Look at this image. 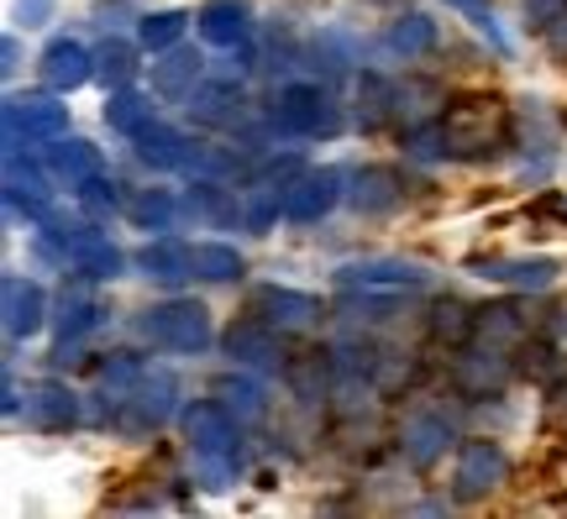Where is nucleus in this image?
Wrapping results in <instances>:
<instances>
[{
  "mask_svg": "<svg viewBox=\"0 0 567 519\" xmlns=\"http://www.w3.org/2000/svg\"><path fill=\"white\" fill-rule=\"evenodd\" d=\"M184 436H189V451H195V473H200L205 488H231L237 473H243V440H237V419L231 409L216 399H200L184 409Z\"/></svg>",
  "mask_w": 567,
  "mask_h": 519,
  "instance_id": "obj_1",
  "label": "nucleus"
},
{
  "mask_svg": "<svg viewBox=\"0 0 567 519\" xmlns=\"http://www.w3.org/2000/svg\"><path fill=\"white\" fill-rule=\"evenodd\" d=\"M442 132H446V153L457 158H484L494 147H505L509 137V111L494 95H463L442 111Z\"/></svg>",
  "mask_w": 567,
  "mask_h": 519,
  "instance_id": "obj_2",
  "label": "nucleus"
},
{
  "mask_svg": "<svg viewBox=\"0 0 567 519\" xmlns=\"http://www.w3.org/2000/svg\"><path fill=\"white\" fill-rule=\"evenodd\" d=\"M6 147H21V142H48L69 137V105H59V95H6Z\"/></svg>",
  "mask_w": 567,
  "mask_h": 519,
  "instance_id": "obj_3",
  "label": "nucleus"
},
{
  "mask_svg": "<svg viewBox=\"0 0 567 519\" xmlns=\"http://www.w3.org/2000/svg\"><path fill=\"white\" fill-rule=\"evenodd\" d=\"M142 331L168 346V352H205L210 346V315H205V304L195 300H168V304H153L147 315H142Z\"/></svg>",
  "mask_w": 567,
  "mask_h": 519,
  "instance_id": "obj_4",
  "label": "nucleus"
},
{
  "mask_svg": "<svg viewBox=\"0 0 567 519\" xmlns=\"http://www.w3.org/2000/svg\"><path fill=\"white\" fill-rule=\"evenodd\" d=\"M279 121L295 137H337L342 132V111L331 105L321 84H289L279 95Z\"/></svg>",
  "mask_w": 567,
  "mask_h": 519,
  "instance_id": "obj_5",
  "label": "nucleus"
},
{
  "mask_svg": "<svg viewBox=\"0 0 567 519\" xmlns=\"http://www.w3.org/2000/svg\"><path fill=\"white\" fill-rule=\"evenodd\" d=\"M342 289H363V294H415L431 283L421 262H400V258H368V262H347L337 268Z\"/></svg>",
  "mask_w": 567,
  "mask_h": 519,
  "instance_id": "obj_6",
  "label": "nucleus"
},
{
  "mask_svg": "<svg viewBox=\"0 0 567 519\" xmlns=\"http://www.w3.org/2000/svg\"><path fill=\"white\" fill-rule=\"evenodd\" d=\"M337 200H342V174L337 168H305L284 184V220L316 226Z\"/></svg>",
  "mask_w": 567,
  "mask_h": 519,
  "instance_id": "obj_7",
  "label": "nucleus"
},
{
  "mask_svg": "<svg viewBox=\"0 0 567 519\" xmlns=\"http://www.w3.org/2000/svg\"><path fill=\"white\" fill-rule=\"evenodd\" d=\"M48 179H53L48 168L21 163V147H6V210H11V216H27V220L48 216V200H53Z\"/></svg>",
  "mask_w": 567,
  "mask_h": 519,
  "instance_id": "obj_8",
  "label": "nucleus"
},
{
  "mask_svg": "<svg viewBox=\"0 0 567 519\" xmlns=\"http://www.w3.org/2000/svg\"><path fill=\"white\" fill-rule=\"evenodd\" d=\"M38 74H42V90H53V95H69V90H80V84L95 80V53L74 38H53L42 48L38 59Z\"/></svg>",
  "mask_w": 567,
  "mask_h": 519,
  "instance_id": "obj_9",
  "label": "nucleus"
},
{
  "mask_svg": "<svg viewBox=\"0 0 567 519\" xmlns=\"http://www.w3.org/2000/svg\"><path fill=\"white\" fill-rule=\"evenodd\" d=\"M174 394H179L174 373L147 367V373H142V383L132 388V399L122 404V425H126V430H158L163 419L174 415Z\"/></svg>",
  "mask_w": 567,
  "mask_h": 519,
  "instance_id": "obj_10",
  "label": "nucleus"
},
{
  "mask_svg": "<svg viewBox=\"0 0 567 519\" xmlns=\"http://www.w3.org/2000/svg\"><path fill=\"white\" fill-rule=\"evenodd\" d=\"M509 473V457L494 446V440H467L457 451V499H488Z\"/></svg>",
  "mask_w": 567,
  "mask_h": 519,
  "instance_id": "obj_11",
  "label": "nucleus"
},
{
  "mask_svg": "<svg viewBox=\"0 0 567 519\" xmlns=\"http://www.w3.org/2000/svg\"><path fill=\"white\" fill-rule=\"evenodd\" d=\"M258 315L274 325V331H289V336H300L310 325H321V300L316 294H300V289H279V283H268L258 289Z\"/></svg>",
  "mask_w": 567,
  "mask_h": 519,
  "instance_id": "obj_12",
  "label": "nucleus"
},
{
  "mask_svg": "<svg viewBox=\"0 0 567 519\" xmlns=\"http://www.w3.org/2000/svg\"><path fill=\"white\" fill-rule=\"evenodd\" d=\"M0 315H6V336L11 341H27L42 331V320H48V300H42V289L32 279H11L0 283Z\"/></svg>",
  "mask_w": 567,
  "mask_h": 519,
  "instance_id": "obj_13",
  "label": "nucleus"
},
{
  "mask_svg": "<svg viewBox=\"0 0 567 519\" xmlns=\"http://www.w3.org/2000/svg\"><path fill=\"white\" fill-rule=\"evenodd\" d=\"M42 168H48L63 189H74V195H80V189L101 174L105 163H101V147H90L84 137H59V142H48V158H42Z\"/></svg>",
  "mask_w": 567,
  "mask_h": 519,
  "instance_id": "obj_14",
  "label": "nucleus"
},
{
  "mask_svg": "<svg viewBox=\"0 0 567 519\" xmlns=\"http://www.w3.org/2000/svg\"><path fill=\"white\" fill-rule=\"evenodd\" d=\"M195 27H200V38L210 48H247V38H252V6L247 0H205Z\"/></svg>",
  "mask_w": 567,
  "mask_h": 519,
  "instance_id": "obj_15",
  "label": "nucleus"
},
{
  "mask_svg": "<svg viewBox=\"0 0 567 519\" xmlns=\"http://www.w3.org/2000/svg\"><path fill=\"white\" fill-rule=\"evenodd\" d=\"M80 419V404H74V394H69V383L59 378H42L27 388V425H38V430H48V436H59V430H69Z\"/></svg>",
  "mask_w": 567,
  "mask_h": 519,
  "instance_id": "obj_16",
  "label": "nucleus"
},
{
  "mask_svg": "<svg viewBox=\"0 0 567 519\" xmlns=\"http://www.w3.org/2000/svg\"><path fill=\"white\" fill-rule=\"evenodd\" d=\"M473 273L488 283H509V289H530V294H542L557 283V262L551 258H478L473 262Z\"/></svg>",
  "mask_w": 567,
  "mask_h": 519,
  "instance_id": "obj_17",
  "label": "nucleus"
},
{
  "mask_svg": "<svg viewBox=\"0 0 567 519\" xmlns=\"http://www.w3.org/2000/svg\"><path fill=\"white\" fill-rule=\"evenodd\" d=\"M90 273H80L74 283H63V294H59V315H53V336H59V352L69 346V341H80L90 325H95V294H90Z\"/></svg>",
  "mask_w": 567,
  "mask_h": 519,
  "instance_id": "obj_18",
  "label": "nucleus"
},
{
  "mask_svg": "<svg viewBox=\"0 0 567 519\" xmlns=\"http://www.w3.org/2000/svg\"><path fill=\"white\" fill-rule=\"evenodd\" d=\"M226 352L243 362V367H284V352L274 341V325L268 320H243L226 331Z\"/></svg>",
  "mask_w": 567,
  "mask_h": 519,
  "instance_id": "obj_19",
  "label": "nucleus"
},
{
  "mask_svg": "<svg viewBox=\"0 0 567 519\" xmlns=\"http://www.w3.org/2000/svg\"><path fill=\"white\" fill-rule=\"evenodd\" d=\"M137 268L147 279L179 289L184 279H195V247H184V241H147L137 252Z\"/></svg>",
  "mask_w": 567,
  "mask_h": 519,
  "instance_id": "obj_20",
  "label": "nucleus"
},
{
  "mask_svg": "<svg viewBox=\"0 0 567 519\" xmlns=\"http://www.w3.org/2000/svg\"><path fill=\"white\" fill-rule=\"evenodd\" d=\"M347 205H352L358 216H384V210H394V205H400V179H394V168H363V174H352Z\"/></svg>",
  "mask_w": 567,
  "mask_h": 519,
  "instance_id": "obj_21",
  "label": "nucleus"
},
{
  "mask_svg": "<svg viewBox=\"0 0 567 519\" xmlns=\"http://www.w3.org/2000/svg\"><path fill=\"white\" fill-rule=\"evenodd\" d=\"M200 69L205 63L195 59L189 48H168L163 63H153V95H163V101H184V95H195Z\"/></svg>",
  "mask_w": 567,
  "mask_h": 519,
  "instance_id": "obj_22",
  "label": "nucleus"
},
{
  "mask_svg": "<svg viewBox=\"0 0 567 519\" xmlns=\"http://www.w3.org/2000/svg\"><path fill=\"white\" fill-rule=\"evenodd\" d=\"M446 440H452V425H446L442 415H410L400 446H405L410 467H431V461L446 451Z\"/></svg>",
  "mask_w": 567,
  "mask_h": 519,
  "instance_id": "obj_23",
  "label": "nucleus"
},
{
  "mask_svg": "<svg viewBox=\"0 0 567 519\" xmlns=\"http://www.w3.org/2000/svg\"><path fill=\"white\" fill-rule=\"evenodd\" d=\"M132 142H137V158L147 168H184V158H189V142L174 126H163V121H147Z\"/></svg>",
  "mask_w": 567,
  "mask_h": 519,
  "instance_id": "obj_24",
  "label": "nucleus"
},
{
  "mask_svg": "<svg viewBox=\"0 0 567 519\" xmlns=\"http://www.w3.org/2000/svg\"><path fill=\"white\" fill-rule=\"evenodd\" d=\"M142 367L137 357H126V352H116V357H105L101 362V373H95V394H101L105 409H122L126 399H132V388L142 383Z\"/></svg>",
  "mask_w": 567,
  "mask_h": 519,
  "instance_id": "obj_25",
  "label": "nucleus"
},
{
  "mask_svg": "<svg viewBox=\"0 0 567 519\" xmlns=\"http://www.w3.org/2000/svg\"><path fill=\"white\" fill-rule=\"evenodd\" d=\"M473 336L484 341L488 352H505V346H515V341H526V315H520L515 304H488V310H478Z\"/></svg>",
  "mask_w": 567,
  "mask_h": 519,
  "instance_id": "obj_26",
  "label": "nucleus"
},
{
  "mask_svg": "<svg viewBox=\"0 0 567 519\" xmlns=\"http://www.w3.org/2000/svg\"><path fill=\"white\" fill-rule=\"evenodd\" d=\"M384 48L389 53H400V59H421V53L436 48V21L421 17V11H405V17L384 32Z\"/></svg>",
  "mask_w": 567,
  "mask_h": 519,
  "instance_id": "obj_27",
  "label": "nucleus"
},
{
  "mask_svg": "<svg viewBox=\"0 0 567 519\" xmlns=\"http://www.w3.org/2000/svg\"><path fill=\"white\" fill-rule=\"evenodd\" d=\"M189 116L200 121V126H226V121L243 116V95L231 84H200L189 95Z\"/></svg>",
  "mask_w": 567,
  "mask_h": 519,
  "instance_id": "obj_28",
  "label": "nucleus"
},
{
  "mask_svg": "<svg viewBox=\"0 0 567 519\" xmlns=\"http://www.w3.org/2000/svg\"><path fill=\"white\" fill-rule=\"evenodd\" d=\"M147 121H153V101H147V95H137V90H111V95H105V126H111V132L137 137Z\"/></svg>",
  "mask_w": 567,
  "mask_h": 519,
  "instance_id": "obj_29",
  "label": "nucleus"
},
{
  "mask_svg": "<svg viewBox=\"0 0 567 519\" xmlns=\"http://www.w3.org/2000/svg\"><path fill=\"white\" fill-rule=\"evenodd\" d=\"M95 80L105 84V95H111V90H126V84L137 80V48L122 38H111L101 53H95Z\"/></svg>",
  "mask_w": 567,
  "mask_h": 519,
  "instance_id": "obj_30",
  "label": "nucleus"
},
{
  "mask_svg": "<svg viewBox=\"0 0 567 519\" xmlns=\"http://www.w3.org/2000/svg\"><path fill=\"white\" fill-rule=\"evenodd\" d=\"M126 220L137 226V231H168V220H174V195L168 189H142V195H132V200L122 205Z\"/></svg>",
  "mask_w": 567,
  "mask_h": 519,
  "instance_id": "obj_31",
  "label": "nucleus"
},
{
  "mask_svg": "<svg viewBox=\"0 0 567 519\" xmlns=\"http://www.w3.org/2000/svg\"><path fill=\"white\" fill-rule=\"evenodd\" d=\"M195 279H205V283L243 279V252L226 247V241H200V247H195Z\"/></svg>",
  "mask_w": 567,
  "mask_h": 519,
  "instance_id": "obj_32",
  "label": "nucleus"
},
{
  "mask_svg": "<svg viewBox=\"0 0 567 519\" xmlns=\"http://www.w3.org/2000/svg\"><path fill=\"white\" fill-rule=\"evenodd\" d=\"M389 116H394V84L384 74H363L358 80V121H363V132L384 126Z\"/></svg>",
  "mask_w": 567,
  "mask_h": 519,
  "instance_id": "obj_33",
  "label": "nucleus"
},
{
  "mask_svg": "<svg viewBox=\"0 0 567 519\" xmlns=\"http://www.w3.org/2000/svg\"><path fill=\"white\" fill-rule=\"evenodd\" d=\"M216 399H221L237 419H258L264 415V383L247 378V373H226V378L216 383Z\"/></svg>",
  "mask_w": 567,
  "mask_h": 519,
  "instance_id": "obj_34",
  "label": "nucleus"
},
{
  "mask_svg": "<svg viewBox=\"0 0 567 519\" xmlns=\"http://www.w3.org/2000/svg\"><path fill=\"white\" fill-rule=\"evenodd\" d=\"M284 216V184L279 179H264L247 189V205H243V220L252 226V231H268L274 220Z\"/></svg>",
  "mask_w": 567,
  "mask_h": 519,
  "instance_id": "obj_35",
  "label": "nucleus"
},
{
  "mask_svg": "<svg viewBox=\"0 0 567 519\" xmlns=\"http://www.w3.org/2000/svg\"><path fill=\"white\" fill-rule=\"evenodd\" d=\"M184 27H189V11H153V17H142L137 42L153 48V53H168V48L184 38Z\"/></svg>",
  "mask_w": 567,
  "mask_h": 519,
  "instance_id": "obj_36",
  "label": "nucleus"
},
{
  "mask_svg": "<svg viewBox=\"0 0 567 519\" xmlns=\"http://www.w3.org/2000/svg\"><path fill=\"white\" fill-rule=\"evenodd\" d=\"M473 325H478V315H467L457 300H442V304H436V315H431V336L463 346V341L473 336Z\"/></svg>",
  "mask_w": 567,
  "mask_h": 519,
  "instance_id": "obj_37",
  "label": "nucleus"
},
{
  "mask_svg": "<svg viewBox=\"0 0 567 519\" xmlns=\"http://www.w3.org/2000/svg\"><path fill=\"white\" fill-rule=\"evenodd\" d=\"M80 205L90 210V216H111V210L122 205V195H116V184L105 179V174H95V179L80 189Z\"/></svg>",
  "mask_w": 567,
  "mask_h": 519,
  "instance_id": "obj_38",
  "label": "nucleus"
},
{
  "mask_svg": "<svg viewBox=\"0 0 567 519\" xmlns=\"http://www.w3.org/2000/svg\"><path fill=\"white\" fill-rule=\"evenodd\" d=\"M442 153H446L442 121H436V126H415V132H410V158H415V163H431V158H442Z\"/></svg>",
  "mask_w": 567,
  "mask_h": 519,
  "instance_id": "obj_39",
  "label": "nucleus"
},
{
  "mask_svg": "<svg viewBox=\"0 0 567 519\" xmlns=\"http://www.w3.org/2000/svg\"><path fill=\"white\" fill-rule=\"evenodd\" d=\"M542 419H547V430H551V436H563V440H567V378H557V383L547 388Z\"/></svg>",
  "mask_w": 567,
  "mask_h": 519,
  "instance_id": "obj_40",
  "label": "nucleus"
},
{
  "mask_svg": "<svg viewBox=\"0 0 567 519\" xmlns=\"http://www.w3.org/2000/svg\"><path fill=\"white\" fill-rule=\"evenodd\" d=\"M184 174H200V179H226V174H231V163H226L221 153H210V147H189Z\"/></svg>",
  "mask_w": 567,
  "mask_h": 519,
  "instance_id": "obj_41",
  "label": "nucleus"
},
{
  "mask_svg": "<svg viewBox=\"0 0 567 519\" xmlns=\"http://www.w3.org/2000/svg\"><path fill=\"white\" fill-rule=\"evenodd\" d=\"M563 6H567V0H526V21L536 27V32H547L551 17H557Z\"/></svg>",
  "mask_w": 567,
  "mask_h": 519,
  "instance_id": "obj_42",
  "label": "nucleus"
},
{
  "mask_svg": "<svg viewBox=\"0 0 567 519\" xmlns=\"http://www.w3.org/2000/svg\"><path fill=\"white\" fill-rule=\"evenodd\" d=\"M542 38L551 42V53H557V59H567V6L557 11V17H551V27L542 32Z\"/></svg>",
  "mask_w": 567,
  "mask_h": 519,
  "instance_id": "obj_43",
  "label": "nucleus"
},
{
  "mask_svg": "<svg viewBox=\"0 0 567 519\" xmlns=\"http://www.w3.org/2000/svg\"><path fill=\"white\" fill-rule=\"evenodd\" d=\"M17 11L27 27H42L48 21V11H53V0H17Z\"/></svg>",
  "mask_w": 567,
  "mask_h": 519,
  "instance_id": "obj_44",
  "label": "nucleus"
},
{
  "mask_svg": "<svg viewBox=\"0 0 567 519\" xmlns=\"http://www.w3.org/2000/svg\"><path fill=\"white\" fill-rule=\"evenodd\" d=\"M0 59H6V63H0L6 74H17V63H21V42H17V38H6V42H0Z\"/></svg>",
  "mask_w": 567,
  "mask_h": 519,
  "instance_id": "obj_45",
  "label": "nucleus"
}]
</instances>
